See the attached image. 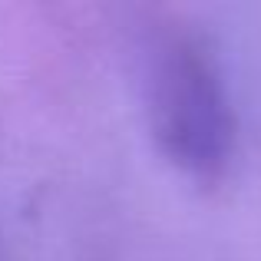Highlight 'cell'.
<instances>
[{
    "label": "cell",
    "mask_w": 261,
    "mask_h": 261,
    "mask_svg": "<svg viewBox=\"0 0 261 261\" xmlns=\"http://www.w3.org/2000/svg\"><path fill=\"white\" fill-rule=\"evenodd\" d=\"M146 116L159 152L192 182H218L238 149V119L218 57L198 37L175 33L146 63Z\"/></svg>",
    "instance_id": "6da1fadb"
}]
</instances>
